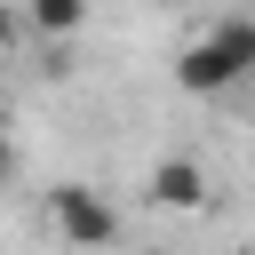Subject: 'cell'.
<instances>
[{"label":"cell","instance_id":"obj_9","mask_svg":"<svg viewBox=\"0 0 255 255\" xmlns=\"http://www.w3.org/2000/svg\"><path fill=\"white\" fill-rule=\"evenodd\" d=\"M151 8H191V0H151Z\"/></svg>","mask_w":255,"mask_h":255},{"label":"cell","instance_id":"obj_7","mask_svg":"<svg viewBox=\"0 0 255 255\" xmlns=\"http://www.w3.org/2000/svg\"><path fill=\"white\" fill-rule=\"evenodd\" d=\"M8 32H16V24H8V16H0V48H8Z\"/></svg>","mask_w":255,"mask_h":255},{"label":"cell","instance_id":"obj_6","mask_svg":"<svg viewBox=\"0 0 255 255\" xmlns=\"http://www.w3.org/2000/svg\"><path fill=\"white\" fill-rule=\"evenodd\" d=\"M8 175H16V143L0 135V183H8Z\"/></svg>","mask_w":255,"mask_h":255},{"label":"cell","instance_id":"obj_2","mask_svg":"<svg viewBox=\"0 0 255 255\" xmlns=\"http://www.w3.org/2000/svg\"><path fill=\"white\" fill-rule=\"evenodd\" d=\"M143 191H151V207H167V215H199V207H207V167H199L191 151H167Z\"/></svg>","mask_w":255,"mask_h":255},{"label":"cell","instance_id":"obj_3","mask_svg":"<svg viewBox=\"0 0 255 255\" xmlns=\"http://www.w3.org/2000/svg\"><path fill=\"white\" fill-rule=\"evenodd\" d=\"M231 80H239V64L223 56V40H215V32H207V40H191V48L175 56V88H183V96H223Z\"/></svg>","mask_w":255,"mask_h":255},{"label":"cell","instance_id":"obj_4","mask_svg":"<svg viewBox=\"0 0 255 255\" xmlns=\"http://www.w3.org/2000/svg\"><path fill=\"white\" fill-rule=\"evenodd\" d=\"M24 16H32V32H48V40H72V32L88 24V0H32Z\"/></svg>","mask_w":255,"mask_h":255},{"label":"cell","instance_id":"obj_1","mask_svg":"<svg viewBox=\"0 0 255 255\" xmlns=\"http://www.w3.org/2000/svg\"><path fill=\"white\" fill-rule=\"evenodd\" d=\"M48 223L64 231V247H112L120 239V207L96 183H56L48 191Z\"/></svg>","mask_w":255,"mask_h":255},{"label":"cell","instance_id":"obj_10","mask_svg":"<svg viewBox=\"0 0 255 255\" xmlns=\"http://www.w3.org/2000/svg\"><path fill=\"white\" fill-rule=\"evenodd\" d=\"M247 16H255V8H247Z\"/></svg>","mask_w":255,"mask_h":255},{"label":"cell","instance_id":"obj_5","mask_svg":"<svg viewBox=\"0 0 255 255\" xmlns=\"http://www.w3.org/2000/svg\"><path fill=\"white\" fill-rule=\"evenodd\" d=\"M215 40H223V56H231V64H239V80H247V72H255V16H223V24H215Z\"/></svg>","mask_w":255,"mask_h":255},{"label":"cell","instance_id":"obj_8","mask_svg":"<svg viewBox=\"0 0 255 255\" xmlns=\"http://www.w3.org/2000/svg\"><path fill=\"white\" fill-rule=\"evenodd\" d=\"M135 255H175V247H135Z\"/></svg>","mask_w":255,"mask_h":255}]
</instances>
